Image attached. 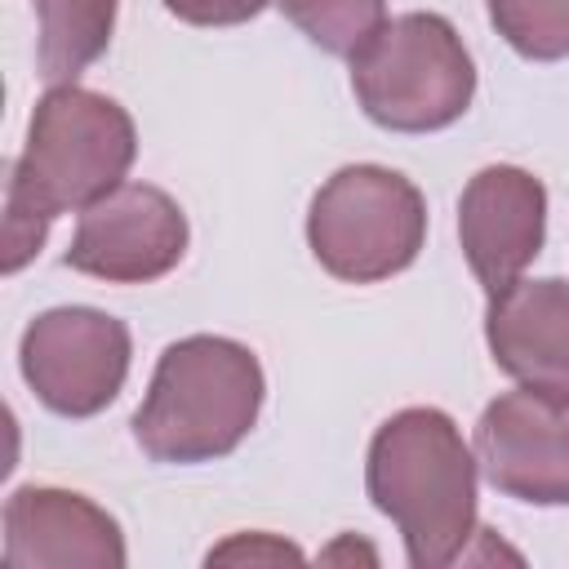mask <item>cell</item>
Segmentation results:
<instances>
[{"instance_id":"obj_1","label":"cell","mask_w":569,"mask_h":569,"mask_svg":"<svg viewBox=\"0 0 569 569\" xmlns=\"http://www.w3.org/2000/svg\"><path fill=\"white\" fill-rule=\"evenodd\" d=\"M138 151L133 120L120 102L53 84L31 116L27 147L9 164L4 187V258L0 267L13 276L44 244V231L67 209H89L107 191L120 187Z\"/></svg>"},{"instance_id":"obj_2","label":"cell","mask_w":569,"mask_h":569,"mask_svg":"<svg viewBox=\"0 0 569 569\" xmlns=\"http://www.w3.org/2000/svg\"><path fill=\"white\" fill-rule=\"evenodd\" d=\"M369 498L405 533L413 569L449 565L476 533V462L440 409L387 418L369 445Z\"/></svg>"},{"instance_id":"obj_3","label":"cell","mask_w":569,"mask_h":569,"mask_svg":"<svg viewBox=\"0 0 569 569\" xmlns=\"http://www.w3.org/2000/svg\"><path fill=\"white\" fill-rule=\"evenodd\" d=\"M258 405V356L231 338L196 333L160 356L147 400L133 413V436L156 462H209L249 436Z\"/></svg>"},{"instance_id":"obj_4","label":"cell","mask_w":569,"mask_h":569,"mask_svg":"<svg viewBox=\"0 0 569 569\" xmlns=\"http://www.w3.org/2000/svg\"><path fill=\"white\" fill-rule=\"evenodd\" d=\"M351 89L382 129L427 133L467 111L476 67L440 13H405L382 22L351 53Z\"/></svg>"},{"instance_id":"obj_5","label":"cell","mask_w":569,"mask_h":569,"mask_svg":"<svg viewBox=\"0 0 569 569\" xmlns=\"http://www.w3.org/2000/svg\"><path fill=\"white\" fill-rule=\"evenodd\" d=\"M427 236L418 187L382 164L338 169L311 200L307 240L316 262L351 284H373L405 271Z\"/></svg>"},{"instance_id":"obj_6","label":"cell","mask_w":569,"mask_h":569,"mask_svg":"<svg viewBox=\"0 0 569 569\" xmlns=\"http://www.w3.org/2000/svg\"><path fill=\"white\" fill-rule=\"evenodd\" d=\"M129 373V329L93 307H58L22 333V378L67 418L107 409Z\"/></svg>"},{"instance_id":"obj_7","label":"cell","mask_w":569,"mask_h":569,"mask_svg":"<svg viewBox=\"0 0 569 569\" xmlns=\"http://www.w3.org/2000/svg\"><path fill=\"white\" fill-rule=\"evenodd\" d=\"M476 458L489 485L533 507L569 502V387L498 396L476 422Z\"/></svg>"},{"instance_id":"obj_8","label":"cell","mask_w":569,"mask_h":569,"mask_svg":"<svg viewBox=\"0 0 569 569\" xmlns=\"http://www.w3.org/2000/svg\"><path fill=\"white\" fill-rule=\"evenodd\" d=\"M182 249H187L182 209L160 187L120 182L80 213L76 240L67 249V267L111 284H142L173 271Z\"/></svg>"},{"instance_id":"obj_9","label":"cell","mask_w":569,"mask_h":569,"mask_svg":"<svg viewBox=\"0 0 569 569\" xmlns=\"http://www.w3.org/2000/svg\"><path fill=\"white\" fill-rule=\"evenodd\" d=\"M542 222H547V191L525 169L489 164L462 187L458 240L489 298L511 289L520 271L538 258Z\"/></svg>"},{"instance_id":"obj_10","label":"cell","mask_w":569,"mask_h":569,"mask_svg":"<svg viewBox=\"0 0 569 569\" xmlns=\"http://www.w3.org/2000/svg\"><path fill=\"white\" fill-rule=\"evenodd\" d=\"M120 569V525L80 493L18 489L4 507V569Z\"/></svg>"},{"instance_id":"obj_11","label":"cell","mask_w":569,"mask_h":569,"mask_svg":"<svg viewBox=\"0 0 569 569\" xmlns=\"http://www.w3.org/2000/svg\"><path fill=\"white\" fill-rule=\"evenodd\" d=\"M485 338L502 373L569 387V280H516L493 293Z\"/></svg>"},{"instance_id":"obj_12","label":"cell","mask_w":569,"mask_h":569,"mask_svg":"<svg viewBox=\"0 0 569 569\" xmlns=\"http://www.w3.org/2000/svg\"><path fill=\"white\" fill-rule=\"evenodd\" d=\"M36 9H40V49H36L40 80L71 84L93 58H102L116 27V0H36Z\"/></svg>"},{"instance_id":"obj_13","label":"cell","mask_w":569,"mask_h":569,"mask_svg":"<svg viewBox=\"0 0 569 569\" xmlns=\"http://www.w3.org/2000/svg\"><path fill=\"white\" fill-rule=\"evenodd\" d=\"M284 18L325 53H356L378 27L387 0H280Z\"/></svg>"},{"instance_id":"obj_14","label":"cell","mask_w":569,"mask_h":569,"mask_svg":"<svg viewBox=\"0 0 569 569\" xmlns=\"http://www.w3.org/2000/svg\"><path fill=\"white\" fill-rule=\"evenodd\" d=\"M489 18L516 53L533 62L569 58V0H489Z\"/></svg>"},{"instance_id":"obj_15","label":"cell","mask_w":569,"mask_h":569,"mask_svg":"<svg viewBox=\"0 0 569 569\" xmlns=\"http://www.w3.org/2000/svg\"><path fill=\"white\" fill-rule=\"evenodd\" d=\"M267 0H164L169 13H178L182 22L196 27H236L249 22L253 13H262Z\"/></svg>"},{"instance_id":"obj_16","label":"cell","mask_w":569,"mask_h":569,"mask_svg":"<svg viewBox=\"0 0 569 569\" xmlns=\"http://www.w3.org/2000/svg\"><path fill=\"white\" fill-rule=\"evenodd\" d=\"M298 560V551L293 547H284V542H267V538H258V542H249V538H236V542H227V547H218L213 556H209V565L213 560Z\"/></svg>"}]
</instances>
